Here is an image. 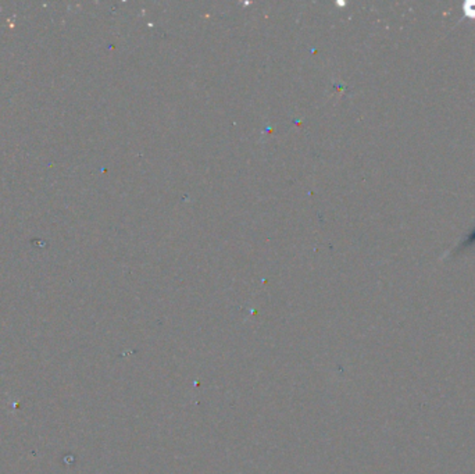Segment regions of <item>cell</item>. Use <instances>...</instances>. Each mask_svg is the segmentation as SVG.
Returning <instances> with one entry per match:
<instances>
[{"instance_id":"cell-1","label":"cell","mask_w":475,"mask_h":474,"mask_svg":"<svg viewBox=\"0 0 475 474\" xmlns=\"http://www.w3.org/2000/svg\"><path fill=\"white\" fill-rule=\"evenodd\" d=\"M474 243H475V227H474V230L468 234V237L458 243L456 248H453V249L450 250V253H449V255H456V253H458V252H461V250L467 249V248H469V246H472Z\"/></svg>"},{"instance_id":"cell-2","label":"cell","mask_w":475,"mask_h":474,"mask_svg":"<svg viewBox=\"0 0 475 474\" xmlns=\"http://www.w3.org/2000/svg\"><path fill=\"white\" fill-rule=\"evenodd\" d=\"M464 14L468 17H475V2H469L464 5Z\"/></svg>"}]
</instances>
